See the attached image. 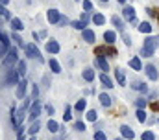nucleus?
Here are the masks:
<instances>
[{
  "label": "nucleus",
  "mask_w": 159,
  "mask_h": 140,
  "mask_svg": "<svg viewBox=\"0 0 159 140\" xmlns=\"http://www.w3.org/2000/svg\"><path fill=\"white\" fill-rule=\"evenodd\" d=\"M156 48H157V39H156V37H146V39H144V46H143V50H141V55L152 57Z\"/></svg>",
  "instance_id": "obj_1"
},
{
  "label": "nucleus",
  "mask_w": 159,
  "mask_h": 140,
  "mask_svg": "<svg viewBox=\"0 0 159 140\" xmlns=\"http://www.w3.org/2000/svg\"><path fill=\"white\" fill-rule=\"evenodd\" d=\"M100 103L104 105V107H109L111 105V98L107 94H100Z\"/></svg>",
  "instance_id": "obj_26"
},
{
  "label": "nucleus",
  "mask_w": 159,
  "mask_h": 140,
  "mask_svg": "<svg viewBox=\"0 0 159 140\" xmlns=\"http://www.w3.org/2000/svg\"><path fill=\"white\" fill-rule=\"evenodd\" d=\"M115 77H117V81H119V83L122 85V87L126 85V76H124V72H122L120 68L115 70Z\"/></svg>",
  "instance_id": "obj_15"
},
{
  "label": "nucleus",
  "mask_w": 159,
  "mask_h": 140,
  "mask_svg": "<svg viewBox=\"0 0 159 140\" xmlns=\"http://www.w3.org/2000/svg\"><path fill=\"white\" fill-rule=\"evenodd\" d=\"M85 26H87L85 20H74L72 22V28H76V30H85Z\"/></svg>",
  "instance_id": "obj_27"
},
{
  "label": "nucleus",
  "mask_w": 159,
  "mask_h": 140,
  "mask_svg": "<svg viewBox=\"0 0 159 140\" xmlns=\"http://www.w3.org/2000/svg\"><path fill=\"white\" fill-rule=\"evenodd\" d=\"M39 114H41V103L35 100V103L32 105V109H30V120H32V122H35Z\"/></svg>",
  "instance_id": "obj_7"
},
{
  "label": "nucleus",
  "mask_w": 159,
  "mask_h": 140,
  "mask_svg": "<svg viewBox=\"0 0 159 140\" xmlns=\"http://www.w3.org/2000/svg\"><path fill=\"white\" fill-rule=\"evenodd\" d=\"M37 96H39V89H37V87H34V90H32V98H34V100H37Z\"/></svg>",
  "instance_id": "obj_42"
},
{
  "label": "nucleus",
  "mask_w": 159,
  "mask_h": 140,
  "mask_svg": "<svg viewBox=\"0 0 159 140\" xmlns=\"http://www.w3.org/2000/svg\"><path fill=\"white\" fill-rule=\"evenodd\" d=\"M11 37H13V41H17V42H19V44L22 46V39H20V35H19V33H13Z\"/></svg>",
  "instance_id": "obj_41"
},
{
  "label": "nucleus",
  "mask_w": 159,
  "mask_h": 140,
  "mask_svg": "<svg viewBox=\"0 0 159 140\" xmlns=\"http://www.w3.org/2000/svg\"><path fill=\"white\" fill-rule=\"evenodd\" d=\"M0 15H2V17H6V19H11V15H9V11L4 7V4H0Z\"/></svg>",
  "instance_id": "obj_36"
},
{
  "label": "nucleus",
  "mask_w": 159,
  "mask_h": 140,
  "mask_svg": "<svg viewBox=\"0 0 159 140\" xmlns=\"http://www.w3.org/2000/svg\"><path fill=\"white\" fill-rule=\"evenodd\" d=\"M94 140H106V133L104 131H96L94 133Z\"/></svg>",
  "instance_id": "obj_39"
},
{
  "label": "nucleus",
  "mask_w": 159,
  "mask_h": 140,
  "mask_svg": "<svg viewBox=\"0 0 159 140\" xmlns=\"http://www.w3.org/2000/svg\"><path fill=\"white\" fill-rule=\"evenodd\" d=\"M94 54L100 55V57H106V55H117V50L109 48V44H107V46H98V48L94 50Z\"/></svg>",
  "instance_id": "obj_3"
},
{
  "label": "nucleus",
  "mask_w": 159,
  "mask_h": 140,
  "mask_svg": "<svg viewBox=\"0 0 159 140\" xmlns=\"http://www.w3.org/2000/svg\"><path fill=\"white\" fill-rule=\"evenodd\" d=\"M137 28H139V32H143V33H152V26H150V22H141Z\"/></svg>",
  "instance_id": "obj_17"
},
{
  "label": "nucleus",
  "mask_w": 159,
  "mask_h": 140,
  "mask_svg": "<svg viewBox=\"0 0 159 140\" xmlns=\"http://www.w3.org/2000/svg\"><path fill=\"white\" fill-rule=\"evenodd\" d=\"M17 140H24V135H22V131H19V135H17Z\"/></svg>",
  "instance_id": "obj_46"
},
{
  "label": "nucleus",
  "mask_w": 159,
  "mask_h": 140,
  "mask_svg": "<svg viewBox=\"0 0 159 140\" xmlns=\"http://www.w3.org/2000/svg\"><path fill=\"white\" fill-rule=\"evenodd\" d=\"M93 22H94V24H98V26H102V24L106 22V17H104L102 13H96V15L93 17Z\"/></svg>",
  "instance_id": "obj_23"
},
{
  "label": "nucleus",
  "mask_w": 159,
  "mask_h": 140,
  "mask_svg": "<svg viewBox=\"0 0 159 140\" xmlns=\"http://www.w3.org/2000/svg\"><path fill=\"white\" fill-rule=\"evenodd\" d=\"M17 61H19V55H17V48H9V50H7V55L4 57V65L9 68V67H11L13 63H17Z\"/></svg>",
  "instance_id": "obj_2"
},
{
  "label": "nucleus",
  "mask_w": 159,
  "mask_h": 140,
  "mask_svg": "<svg viewBox=\"0 0 159 140\" xmlns=\"http://www.w3.org/2000/svg\"><path fill=\"white\" fill-rule=\"evenodd\" d=\"M119 2H120V4H124V2H126V0H119Z\"/></svg>",
  "instance_id": "obj_48"
},
{
  "label": "nucleus",
  "mask_w": 159,
  "mask_h": 140,
  "mask_svg": "<svg viewBox=\"0 0 159 140\" xmlns=\"http://www.w3.org/2000/svg\"><path fill=\"white\" fill-rule=\"evenodd\" d=\"M100 81L104 83V87H109V89L113 87V79H111L107 74H102V76H100Z\"/></svg>",
  "instance_id": "obj_18"
},
{
  "label": "nucleus",
  "mask_w": 159,
  "mask_h": 140,
  "mask_svg": "<svg viewBox=\"0 0 159 140\" xmlns=\"http://www.w3.org/2000/svg\"><path fill=\"white\" fill-rule=\"evenodd\" d=\"M83 79H85V81H94V70L85 68L83 70Z\"/></svg>",
  "instance_id": "obj_16"
},
{
  "label": "nucleus",
  "mask_w": 159,
  "mask_h": 140,
  "mask_svg": "<svg viewBox=\"0 0 159 140\" xmlns=\"http://www.w3.org/2000/svg\"><path fill=\"white\" fill-rule=\"evenodd\" d=\"M133 89H135V90H141V92H146V90H148V87H146L144 83H133Z\"/></svg>",
  "instance_id": "obj_32"
},
{
  "label": "nucleus",
  "mask_w": 159,
  "mask_h": 140,
  "mask_svg": "<svg viewBox=\"0 0 159 140\" xmlns=\"http://www.w3.org/2000/svg\"><path fill=\"white\" fill-rule=\"evenodd\" d=\"M124 19H126V20H131V22L135 20V9H133L131 6H126V7H124Z\"/></svg>",
  "instance_id": "obj_11"
},
{
  "label": "nucleus",
  "mask_w": 159,
  "mask_h": 140,
  "mask_svg": "<svg viewBox=\"0 0 159 140\" xmlns=\"http://www.w3.org/2000/svg\"><path fill=\"white\" fill-rule=\"evenodd\" d=\"M120 133H122V138H126V140L135 138V133H133V129H131V127H128V125H122V127H120Z\"/></svg>",
  "instance_id": "obj_9"
},
{
  "label": "nucleus",
  "mask_w": 159,
  "mask_h": 140,
  "mask_svg": "<svg viewBox=\"0 0 159 140\" xmlns=\"http://www.w3.org/2000/svg\"><path fill=\"white\" fill-rule=\"evenodd\" d=\"M70 105H65V114H63V118H65V122H69L70 118H72V114H70Z\"/></svg>",
  "instance_id": "obj_33"
},
{
  "label": "nucleus",
  "mask_w": 159,
  "mask_h": 140,
  "mask_svg": "<svg viewBox=\"0 0 159 140\" xmlns=\"http://www.w3.org/2000/svg\"><path fill=\"white\" fill-rule=\"evenodd\" d=\"M111 20H113V24H115V26H117V28H119V30H122V28H124V22H122V20H120L119 17H113V19H111Z\"/></svg>",
  "instance_id": "obj_35"
},
{
  "label": "nucleus",
  "mask_w": 159,
  "mask_h": 140,
  "mask_svg": "<svg viewBox=\"0 0 159 140\" xmlns=\"http://www.w3.org/2000/svg\"><path fill=\"white\" fill-rule=\"evenodd\" d=\"M26 87H28V81L26 79H20L19 81V87H17V98H24L26 96Z\"/></svg>",
  "instance_id": "obj_8"
},
{
  "label": "nucleus",
  "mask_w": 159,
  "mask_h": 140,
  "mask_svg": "<svg viewBox=\"0 0 159 140\" xmlns=\"http://www.w3.org/2000/svg\"><path fill=\"white\" fill-rule=\"evenodd\" d=\"M135 105H137V109H144L146 107V100L139 98V100H135Z\"/></svg>",
  "instance_id": "obj_37"
},
{
  "label": "nucleus",
  "mask_w": 159,
  "mask_h": 140,
  "mask_svg": "<svg viewBox=\"0 0 159 140\" xmlns=\"http://www.w3.org/2000/svg\"><path fill=\"white\" fill-rule=\"evenodd\" d=\"M137 120L143 124V122H146V112H144V109H137Z\"/></svg>",
  "instance_id": "obj_28"
},
{
  "label": "nucleus",
  "mask_w": 159,
  "mask_h": 140,
  "mask_svg": "<svg viewBox=\"0 0 159 140\" xmlns=\"http://www.w3.org/2000/svg\"><path fill=\"white\" fill-rule=\"evenodd\" d=\"M7 2H9V0H0V4H6V6H7Z\"/></svg>",
  "instance_id": "obj_47"
},
{
  "label": "nucleus",
  "mask_w": 159,
  "mask_h": 140,
  "mask_svg": "<svg viewBox=\"0 0 159 140\" xmlns=\"http://www.w3.org/2000/svg\"><path fill=\"white\" fill-rule=\"evenodd\" d=\"M85 107H87V102H85V100H78V103L74 105V109H76L78 112H81V111H85Z\"/></svg>",
  "instance_id": "obj_29"
},
{
  "label": "nucleus",
  "mask_w": 159,
  "mask_h": 140,
  "mask_svg": "<svg viewBox=\"0 0 159 140\" xmlns=\"http://www.w3.org/2000/svg\"><path fill=\"white\" fill-rule=\"evenodd\" d=\"M122 39H124V42H126L128 46L131 44V41H129V37H128V35H126V33H122Z\"/></svg>",
  "instance_id": "obj_43"
},
{
  "label": "nucleus",
  "mask_w": 159,
  "mask_h": 140,
  "mask_svg": "<svg viewBox=\"0 0 159 140\" xmlns=\"http://www.w3.org/2000/svg\"><path fill=\"white\" fill-rule=\"evenodd\" d=\"M143 140H156V135L152 131H144L143 133Z\"/></svg>",
  "instance_id": "obj_34"
},
{
  "label": "nucleus",
  "mask_w": 159,
  "mask_h": 140,
  "mask_svg": "<svg viewBox=\"0 0 159 140\" xmlns=\"http://www.w3.org/2000/svg\"><path fill=\"white\" fill-rule=\"evenodd\" d=\"M129 67H131V68H135V70H141V68H143V63H141V59H139V57H133V59L129 61Z\"/></svg>",
  "instance_id": "obj_21"
},
{
  "label": "nucleus",
  "mask_w": 159,
  "mask_h": 140,
  "mask_svg": "<svg viewBox=\"0 0 159 140\" xmlns=\"http://www.w3.org/2000/svg\"><path fill=\"white\" fill-rule=\"evenodd\" d=\"M39 127H41V124L37 122V120H35V122H34V124L30 125V129H28V131H30V135H35V133L39 131Z\"/></svg>",
  "instance_id": "obj_30"
},
{
  "label": "nucleus",
  "mask_w": 159,
  "mask_h": 140,
  "mask_svg": "<svg viewBox=\"0 0 159 140\" xmlns=\"http://www.w3.org/2000/svg\"><path fill=\"white\" fill-rule=\"evenodd\" d=\"M48 65H50V68H52L54 74H59V72H61V67H59V63H57L56 59H50V63H48Z\"/></svg>",
  "instance_id": "obj_22"
},
{
  "label": "nucleus",
  "mask_w": 159,
  "mask_h": 140,
  "mask_svg": "<svg viewBox=\"0 0 159 140\" xmlns=\"http://www.w3.org/2000/svg\"><path fill=\"white\" fill-rule=\"evenodd\" d=\"M46 112H48V114H54V107H52L50 103L46 105Z\"/></svg>",
  "instance_id": "obj_44"
},
{
  "label": "nucleus",
  "mask_w": 159,
  "mask_h": 140,
  "mask_svg": "<svg viewBox=\"0 0 159 140\" xmlns=\"http://www.w3.org/2000/svg\"><path fill=\"white\" fill-rule=\"evenodd\" d=\"M46 19H48V22H50V24H57V22L61 20V15H59V11H57V9H50V11L46 13Z\"/></svg>",
  "instance_id": "obj_6"
},
{
  "label": "nucleus",
  "mask_w": 159,
  "mask_h": 140,
  "mask_svg": "<svg viewBox=\"0 0 159 140\" xmlns=\"http://www.w3.org/2000/svg\"><path fill=\"white\" fill-rule=\"evenodd\" d=\"M74 129H78V131H85V124H83V122H76V124H74Z\"/></svg>",
  "instance_id": "obj_40"
},
{
  "label": "nucleus",
  "mask_w": 159,
  "mask_h": 140,
  "mask_svg": "<svg viewBox=\"0 0 159 140\" xmlns=\"http://www.w3.org/2000/svg\"><path fill=\"white\" fill-rule=\"evenodd\" d=\"M146 74H148V77H150V79H154V81H156V79H157V68H156V67H154V65H148V67H146Z\"/></svg>",
  "instance_id": "obj_13"
},
{
  "label": "nucleus",
  "mask_w": 159,
  "mask_h": 140,
  "mask_svg": "<svg viewBox=\"0 0 159 140\" xmlns=\"http://www.w3.org/2000/svg\"><path fill=\"white\" fill-rule=\"evenodd\" d=\"M83 41L93 44V42L96 41V35H94V32H93V30H83Z\"/></svg>",
  "instance_id": "obj_12"
},
{
  "label": "nucleus",
  "mask_w": 159,
  "mask_h": 140,
  "mask_svg": "<svg viewBox=\"0 0 159 140\" xmlns=\"http://www.w3.org/2000/svg\"><path fill=\"white\" fill-rule=\"evenodd\" d=\"M117 140H126V138H117Z\"/></svg>",
  "instance_id": "obj_49"
},
{
  "label": "nucleus",
  "mask_w": 159,
  "mask_h": 140,
  "mask_svg": "<svg viewBox=\"0 0 159 140\" xmlns=\"http://www.w3.org/2000/svg\"><path fill=\"white\" fill-rule=\"evenodd\" d=\"M32 140H35V138H32Z\"/></svg>",
  "instance_id": "obj_51"
},
{
  "label": "nucleus",
  "mask_w": 159,
  "mask_h": 140,
  "mask_svg": "<svg viewBox=\"0 0 159 140\" xmlns=\"http://www.w3.org/2000/svg\"><path fill=\"white\" fill-rule=\"evenodd\" d=\"M11 28H13L15 32L22 30V28H24V26H22V20H20V19H11Z\"/></svg>",
  "instance_id": "obj_19"
},
{
  "label": "nucleus",
  "mask_w": 159,
  "mask_h": 140,
  "mask_svg": "<svg viewBox=\"0 0 159 140\" xmlns=\"http://www.w3.org/2000/svg\"><path fill=\"white\" fill-rule=\"evenodd\" d=\"M96 118H98V112H96L94 109H91V111L87 112V120H89V122H94Z\"/></svg>",
  "instance_id": "obj_31"
},
{
  "label": "nucleus",
  "mask_w": 159,
  "mask_h": 140,
  "mask_svg": "<svg viewBox=\"0 0 159 140\" xmlns=\"http://www.w3.org/2000/svg\"><path fill=\"white\" fill-rule=\"evenodd\" d=\"M19 79H20L19 72L9 67V70H7V77H6V83H7V85H17V83H19Z\"/></svg>",
  "instance_id": "obj_4"
},
{
  "label": "nucleus",
  "mask_w": 159,
  "mask_h": 140,
  "mask_svg": "<svg viewBox=\"0 0 159 140\" xmlns=\"http://www.w3.org/2000/svg\"><path fill=\"white\" fill-rule=\"evenodd\" d=\"M81 20H85V22H87V20H89V11H85V13H83V15H81Z\"/></svg>",
  "instance_id": "obj_45"
},
{
  "label": "nucleus",
  "mask_w": 159,
  "mask_h": 140,
  "mask_svg": "<svg viewBox=\"0 0 159 140\" xmlns=\"http://www.w3.org/2000/svg\"><path fill=\"white\" fill-rule=\"evenodd\" d=\"M26 54H28V57H34V59H39V61H43L39 48H37L35 44H26Z\"/></svg>",
  "instance_id": "obj_5"
},
{
  "label": "nucleus",
  "mask_w": 159,
  "mask_h": 140,
  "mask_svg": "<svg viewBox=\"0 0 159 140\" xmlns=\"http://www.w3.org/2000/svg\"><path fill=\"white\" fill-rule=\"evenodd\" d=\"M104 39H106L107 44H113L115 39H117V35H115V32H106V33H104Z\"/></svg>",
  "instance_id": "obj_20"
},
{
  "label": "nucleus",
  "mask_w": 159,
  "mask_h": 140,
  "mask_svg": "<svg viewBox=\"0 0 159 140\" xmlns=\"http://www.w3.org/2000/svg\"><path fill=\"white\" fill-rule=\"evenodd\" d=\"M46 50H48V54H57V52H59V44H57V41L50 39V41L46 42Z\"/></svg>",
  "instance_id": "obj_10"
},
{
  "label": "nucleus",
  "mask_w": 159,
  "mask_h": 140,
  "mask_svg": "<svg viewBox=\"0 0 159 140\" xmlns=\"http://www.w3.org/2000/svg\"><path fill=\"white\" fill-rule=\"evenodd\" d=\"M83 9L85 11H91L93 9V2L91 0H83Z\"/></svg>",
  "instance_id": "obj_38"
},
{
  "label": "nucleus",
  "mask_w": 159,
  "mask_h": 140,
  "mask_svg": "<svg viewBox=\"0 0 159 140\" xmlns=\"http://www.w3.org/2000/svg\"><path fill=\"white\" fill-rule=\"evenodd\" d=\"M17 72H19V76H24L26 74V61H19L17 63Z\"/></svg>",
  "instance_id": "obj_24"
},
{
  "label": "nucleus",
  "mask_w": 159,
  "mask_h": 140,
  "mask_svg": "<svg viewBox=\"0 0 159 140\" xmlns=\"http://www.w3.org/2000/svg\"><path fill=\"white\" fill-rule=\"evenodd\" d=\"M46 127H48V131H50V133H56V131L59 129V124H57V122H54V120H48V125H46Z\"/></svg>",
  "instance_id": "obj_25"
},
{
  "label": "nucleus",
  "mask_w": 159,
  "mask_h": 140,
  "mask_svg": "<svg viewBox=\"0 0 159 140\" xmlns=\"http://www.w3.org/2000/svg\"><path fill=\"white\" fill-rule=\"evenodd\" d=\"M96 65L104 70V72H107V70H109V63L106 61V57H100V55H98V57H96Z\"/></svg>",
  "instance_id": "obj_14"
},
{
  "label": "nucleus",
  "mask_w": 159,
  "mask_h": 140,
  "mask_svg": "<svg viewBox=\"0 0 159 140\" xmlns=\"http://www.w3.org/2000/svg\"><path fill=\"white\" fill-rule=\"evenodd\" d=\"M100 2H107V0H100Z\"/></svg>",
  "instance_id": "obj_50"
}]
</instances>
